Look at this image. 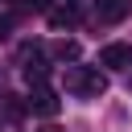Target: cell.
I'll return each mask as SVG.
<instances>
[{
	"label": "cell",
	"instance_id": "cell-1",
	"mask_svg": "<svg viewBox=\"0 0 132 132\" xmlns=\"http://www.w3.org/2000/svg\"><path fill=\"white\" fill-rule=\"evenodd\" d=\"M66 91L78 95V99H99L107 91V78L95 70V66H70L66 70Z\"/></svg>",
	"mask_w": 132,
	"mask_h": 132
},
{
	"label": "cell",
	"instance_id": "cell-2",
	"mask_svg": "<svg viewBox=\"0 0 132 132\" xmlns=\"http://www.w3.org/2000/svg\"><path fill=\"white\" fill-rule=\"evenodd\" d=\"M29 111H33V116H41V120H54V116L62 111V99L41 82V87H33V95H29Z\"/></svg>",
	"mask_w": 132,
	"mask_h": 132
},
{
	"label": "cell",
	"instance_id": "cell-3",
	"mask_svg": "<svg viewBox=\"0 0 132 132\" xmlns=\"http://www.w3.org/2000/svg\"><path fill=\"white\" fill-rule=\"evenodd\" d=\"M99 66H107V70H128V66H132V45H124V41L103 45V50H99Z\"/></svg>",
	"mask_w": 132,
	"mask_h": 132
},
{
	"label": "cell",
	"instance_id": "cell-4",
	"mask_svg": "<svg viewBox=\"0 0 132 132\" xmlns=\"http://www.w3.org/2000/svg\"><path fill=\"white\" fill-rule=\"evenodd\" d=\"M95 16L103 25H120L124 16H132V0H95Z\"/></svg>",
	"mask_w": 132,
	"mask_h": 132
},
{
	"label": "cell",
	"instance_id": "cell-5",
	"mask_svg": "<svg viewBox=\"0 0 132 132\" xmlns=\"http://www.w3.org/2000/svg\"><path fill=\"white\" fill-rule=\"evenodd\" d=\"M50 25H54V29H74V25H78V8H74V4L50 8Z\"/></svg>",
	"mask_w": 132,
	"mask_h": 132
},
{
	"label": "cell",
	"instance_id": "cell-6",
	"mask_svg": "<svg viewBox=\"0 0 132 132\" xmlns=\"http://www.w3.org/2000/svg\"><path fill=\"white\" fill-rule=\"evenodd\" d=\"M29 111V99H16V95H0V120H21Z\"/></svg>",
	"mask_w": 132,
	"mask_h": 132
},
{
	"label": "cell",
	"instance_id": "cell-7",
	"mask_svg": "<svg viewBox=\"0 0 132 132\" xmlns=\"http://www.w3.org/2000/svg\"><path fill=\"white\" fill-rule=\"evenodd\" d=\"M25 78H29V87H41V82L50 78V66H45L41 58H33V62L25 66Z\"/></svg>",
	"mask_w": 132,
	"mask_h": 132
},
{
	"label": "cell",
	"instance_id": "cell-8",
	"mask_svg": "<svg viewBox=\"0 0 132 132\" xmlns=\"http://www.w3.org/2000/svg\"><path fill=\"white\" fill-rule=\"evenodd\" d=\"M50 8H54L50 0H16V8H12V12H16V16H25V12H50Z\"/></svg>",
	"mask_w": 132,
	"mask_h": 132
},
{
	"label": "cell",
	"instance_id": "cell-9",
	"mask_svg": "<svg viewBox=\"0 0 132 132\" xmlns=\"http://www.w3.org/2000/svg\"><path fill=\"white\" fill-rule=\"evenodd\" d=\"M54 58H58V62H74V58H78V41H58V45H54Z\"/></svg>",
	"mask_w": 132,
	"mask_h": 132
},
{
	"label": "cell",
	"instance_id": "cell-10",
	"mask_svg": "<svg viewBox=\"0 0 132 132\" xmlns=\"http://www.w3.org/2000/svg\"><path fill=\"white\" fill-rule=\"evenodd\" d=\"M8 29H12V16H0V41L8 37Z\"/></svg>",
	"mask_w": 132,
	"mask_h": 132
}]
</instances>
